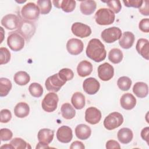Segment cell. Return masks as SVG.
Returning a JSON list of instances; mask_svg holds the SVG:
<instances>
[{
  "instance_id": "13",
  "label": "cell",
  "mask_w": 149,
  "mask_h": 149,
  "mask_svg": "<svg viewBox=\"0 0 149 149\" xmlns=\"http://www.w3.org/2000/svg\"><path fill=\"white\" fill-rule=\"evenodd\" d=\"M84 45L81 40L77 38H71L66 43V49L73 55L80 54L83 50Z\"/></svg>"
},
{
  "instance_id": "46",
  "label": "cell",
  "mask_w": 149,
  "mask_h": 149,
  "mask_svg": "<svg viewBox=\"0 0 149 149\" xmlns=\"http://www.w3.org/2000/svg\"><path fill=\"white\" fill-rule=\"evenodd\" d=\"M148 135H149V127H146L143 128L141 132V137L144 140L146 141V142L148 144H149Z\"/></svg>"
},
{
  "instance_id": "42",
  "label": "cell",
  "mask_w": 149,
  "mask_h": 149,
  "mask_svg": "<svg viewBox=\"0 0 149 149\" xmlns=\"http://www.w3.org/2000/svg\"><path fill=\"white\" fill-rule=\"evenodd\" d=\"M125 6L126 7H133L136 8H140L143 2L141 0H126L123 1Z\"/></svg>"
},
{
  "instance_id": "29",
  "label": "cell",
  "mask_w": 149,
  "mask_h": 149,
  "mask_svg": "<svg viewBox=\"0 0 149 149\" xmlns=\"http://www.w3.org/2000/svg\"><path fill=\"white\" fill-rule=\"evenodd\" d=\"M13 79L17 84L24 86L30 81V77L27 72L24 71H19L14 75Z\"/></svg>"
},
{
  "instance_id": "5",
  "label": "cell",
  "mask_w": 149,
  "mask_h": 149,
  "mask_svg": "<svg viewBox=\"0 0 149 149\" xmlns=\"http://www.w3.org/2000/svg\"><path fill=\"white\" fill-rule=\"evenodd\" d=\"M16 31L24 37L27 41H29L31 37L34 34L36 31V26L34 23L29 20L21 19L20 25Z\"/></svg>"
},
{
  "instance_id": "14",
  "label": "cell",
  "mask_w": 149,
  "mask_h": 149,
  "mask_svg": "<svg viewBox=\"0 0 149 149\" xmlns=\"http://www.w3.org/2000/svg\"><path fill=\"white\" fill-rule=\"evenodd\" d=\"M100 87L99 81L94 77L85 79L83 83V90L88 94L93 95L98 92Z\"/></svg>"
},
{
  "instance_id": "32",
  "label": "cell",
  "mask_w": 149,
  "mask_h": 149,
  "mask_svg": "<svg viewBox=\"0 0 149 149\" xmlns=\"http://www.w3.org/2000/svg\"><path fill=\"white\" fill-rule=\"evenodd\" d=\"M12 83L7 78L1 77L0 79V96L5 97L8 94L12 88Z\"/></svg>"
},
{
  "instance_id": "49",
  "label": "cell",
  "mask_w": 149,
  "mask_h": 149,
  "mask_svg": "<svg viewBox=\"0 0 149 149\" xmlns=\"http://www.w3.org/2000/svg\"><path fill=\"white\" fill-rule=\"evenodd\" d=\"M13 148V147H12V146L10 144H5L3 146H2L1 147V148Z\"/></svg>"
},
{
  "instance_id": "4",
  "label": "cell",
  "mask_w": 149,
  "mask_h": 149,
  "mask_svg": "<svg viewBox=\"0 0 149 149\" xmlns=\"http://www.w3.org/2000/svg\"><path fill=\"white\" fill-rule=\"evenodd\" d=\"M123 122V117L122 115L119 112H113L105 117L104 120V126L107 130H111L119 127Z\"/></svg>"
},
{
  "instance_id": "11",
  "label": "cell",
  "mask_w": 149,
  "mask_h": 149,
  "mask_svg": "<svg viewBox=\"0 0 149 149\" xmlns=\"http://www.w3.org/2000/svg\"><path fill=\"white\" fill-rule=\"evenodd\" d=\"M73 34L80 38L87 37L91 34V29L90 26L80 22L74 23L71 27Z\"/></svg>"
},
{
  "instance_id": "25",
  "label": "cell",
  "mask_w": 149,
  "mask_h": 149,
  "mask_svg": "<svg viewBox=\"0 0 149 149\" xmlns=\"http://www.w3.org/2000/svg\"><path fill=\"white\" fill-rule=\"evenodd\" d=\"M133 91L137 97L141 98H144L148 94V85L144 82H137L133 86Z\"/></svg>"
},
{
  "instance_id": "23",
  "label": "cell",
  "mask_w": 149,
  "mask_h": 149,
  "mask_svg": "<svg viewBox=\"0 0 149 149\" xmlns=\"http://www.w3.org/2000/svg\"><path fill=\"white\" fill-rule=\"evenodd\" d=\"M93 71L92 64L86 60L81 61L77 65V72L79 76L84 77L90 75Z\"/></svg>"
},
{
  "instance_id": "45",
  "label": "cell",
  "mask_w": 149,
  "mask_h": 149,
  "mask_svg": "<svg viewBox=\"0 0 149 149\" xmlns=\"http://www.w3.org/2000/svg\"><path fill=\"white\" fill-rule=\"evenodd\" d=\"M106 148L107 149H112V148H120V146L118 142L113 140H110L106 143Z\"/></svg>"
},
{
  "instance_id": "35",
  "label": "cell",
  "mask_w": 149,
  "mask_h": 149,
  "mask_svg": "<svg viewBox=\"0 0 149 149\" xmlns=\"http://www.w3.org/2000/svg\"><path fill=\"white\" fill-rule=\"evenodd\" d=\"M131 79L127 76H122L119 77L117 81V85L121 90L127 91L132 85Z\"/></svg>"
},
{
  "instance_id": "9",
  "label": "cell",
  "mask_w": 149,
  "mask_h": 149,
  "mask_svg": "<svg viewBox=\"0 0 149 149\" xmlns=\"http://www.w3.org/2000/svg\"><path fill=\"white\" fill-rule=\"evenodd\" d=\"M101 36L105 42L112 43L120 38L122 31L117 27H109L102 31Z\"/></svg>"
},
{
  "instance_id": "19",
  "label": "cell",
  "mask_w": 149,
  "mask_h": 149,
  "mask_svg": "<svg viewBox=\"0 0 149 149\" xmlns=\"http://www.w3.org/2000/svg\"><path fill=\"white\" fill-rule=\"evenodd\" d=\"M134 39V36L132 32L125 31L119 38V44L123 49H129L133 45Z\"/></svg>"
},
{
  "instance_id": "12",
  "label": "cell",
  "mask_w": 149,
  "mask_h": 149,
  "mask_svg": "<svg viewBox=\"0 0 149 149\" xmlns=\"http://www.w3.org/2000/svg\"><path fill=\"white\" fill-rule=\"evenodd\" d=\"M114 74L113 67L109 63L105 62L100 65L98 68V76L102 81H108Z\"/></svg>"
},
{
  "instance_id": "24",
  "label": "cell",
  "mask_w": 149,
  "mask_h": 149,
  "mask_svg": "<svg viewBox=\"0 0 149 149\" xmlns=\"http://www.w3.org/2000/svg\"><path fill=\"white\" fill-rule=\"evenodd\" d=\"M117 136L119 141L122 144H128L133 139V134L132 131L127 127H123L119 130Z\"/></svg>"
},
{
  "instance_id": "36",
  "label": "cell",
  "mask_w": 149,
  "mask_h": 149,
  "mask_svg": "<svg viewBox=\"0 0 149 149\" xmlns=\"http://www.w3.org/2000/svg\"><path fill=\"white\" fill-rule=\"evenodd\" d=\"M10 144L12 146L13 148L16 149H23V148H31L29 144L26 143L24 140L19 137H15L13 139Z\"/></svg>"
},
{
  "instance_id": "44",
  "label": "cell",
  "mask_w": 149,
  "mask_h": 149,
  "mask_svg": "<svg viewBox=\"0 0 149 149\" xmlns=\"http://www.w3.org/2000/svg\"><path fill=\"white\" fill-rule=\"evenodd\" d=\"M144 5L142 4L141 6L139 8V12L143 15L148 16L149 15V1L148 0L143 1Z\"/></svg>"
},
{
  "instance_id": "2",
  "label": "cell",
  "mask_w": 149,
  "mask_h": 149,
  "mask_svg": "<svg viewBox=\"0 0 149 149\" xmlns=\"http://www.w3.org/2000/svg\"><path fill=\"white\" fill-rule=\"evenodd\" d=\"M115 14L112 10L107 8H100L95 14L96 23L100 25H109L113 23Z\"/></svg>"
},
{
  "instance_id": "33",
  "label": "cell",
  "mask_w": 149,
  "mask_h": 149,
  "mask_svg": "<svg viewBox=\"0 0 149 149\" xmlns=\"http://www.w3.org/2000/svg\"><path fill=\"white\" fill-rule=\"evenodd\" d=\"M29 91L33 97L39 98L42 95L43 88L39 83H33L29 86Z\"/></svg>"
},
{
  "instance_id": "1",
  "label": "cell",
  "mask_w": 149,
  "mask_h": 149,
  "mask_svg": "<svg viewBox=\"0 0 149 149\" xmlns=\"http://www.w3.org/2000/svg\"><path fill=\"white\" fill-rule=\"evenodd\" d=\"M86 53L89 58L96 62H100L104 61L107 55L104 45L97 38H93L89 41Z\"/></svg>"
},
{
  "instance_id": "16",
  "label": "cell",
  "mask_w": 149,
  "mask_h": 149,
  "mask_svg": "<svg viewBox=\"0 0 149 149\" xmlns=\"http://www.w3.org/2000/svg\"><path fill=\"white\" fill-rule=\"evenodd\" d=\"M56 138L61 143H69L73 138L72 129L68 126H61L56 132Z\"/></svg>"
},
{
  "instance_id": "6",
  "label": "cell",
  "mask_w": 149,
  "mask_h": 149,
  "mask_svg": "<svg viewBox=\"0 0 149 149\" xmlns=\"http://www.w3.org/2000/svg\"><path fill=\"white\" fill-rule=\"evenodd\" d=\"M7 44L13 51H19L24 46V38L16 31L10 32L7 38Z\"/></svg>"
},
{
  "instance_id": "28",
  "label": "cell",
  "mask_w": 149,
  "mask_h": 149,
  "mask_svg": "<svg viewBox=\"0 0 149 149\" xmlns=\"http://www.w3.org/2000/svg\"><path fill=\"white\" fill-rule=\"evenodd\" d=\"M71 102L77 109H81L85 106V97L80 92L74 93L71 98Z\"/></svg>"
},
{
  "instance_id": "38",
  "label": "cell",
  "mask_w": 149,
  "mask_h": 149,
  "mask_svg": "<svg viewBox=\"0 0 149 149\" xmlns=\"http://www.w3.org/2000/svg\"><path fill=\"white\" fill-rule=\"evenodd\" d=\"M10 59V53L5 47L0 48V65L6 64Z\"/></svg>"
},
{
  "instance_id": "21",
  "label": "cell",
  "mask_w": 149,
  "mask_h": 149,
  "mask_svg": "<svg viewBox=\"0 0 149 149\" xmlns=\"http://www.w3.org/2000/svg\"><path fill=\"white\" fill-rule=\"evenodd\" d=\"M54 6L57 8H61L63 11L69 13L74 10L76 7V1L73 0L53 1Z\"/></svg>"
},
{
  "instance_id": "48",
  "label": "cell",
  "mask_w": 149,
  "mask_h": 149,
  "mask_svg": "<svg viewBox=\"0 0 149 149\" xmlns=\"http://www.w3.org/2000/svg\"><path fill=\"white\" fill-rule=\"evenodd\" d=\"M49 148V147L48 146V144H44L40 141L36 146V148Z\"/></svg>"
},
{
  "instance_id": "40",
  "label": "cell",
  "mask_w": 149,
  "mask_h": 149,
  "mask_svg": "<svg viewBox=\"0 0 149 149\" xmlns=\"http://www.w3.org/2000/svg\"><path fill=\"white\" fill-rule=\"evenodd\" d=\"M13 133L10 130L7 128H2L0 130V138L2 141H8L12 139Z\"/></svg>"
},
{
  "instance_id": "18",
  "label": "cell",
  "mask_w": 149,
  "mask_h": 149,
  "mask_svg": "<svg viewBox=\"0 0 149 149\" xmlns=\"http://www.w3.org/2000/svg\"><path fill=\"white\" fill-rule=\"evenodd\" d=\"M136 49L137 52L142 56L144 59L148 60L149 59V42L145 38H140L138 40Z\"/></svg>"
},
{
  "instance_id": "41",
  "label": "cell",
  "mask_w": 149,
  "mask_h": 149,
  "mask_svg": "<svg viewBox=\"0 0 149 149\" xmlns=\"http://www.w3.org/2000/svg\"><path fill=\"white\" fill-rule=\"evenodd\" d=\"M1 122L8 123L12 118V113L9 109H3L1 111Z\"/></svg>"
},
{
  "instance_id": "15",
  "label": "cell",
  "mask_w": 149,
  "mask_h": 149,
  "mask_svg": "<svg viewBox=\"0 0 149 149\" xmlns=\"http://www.w3.org/2000/svg\"><path fill=\"white\" fill-rule=\"evenodd\" d=\"M101 119V112L95 107H91L86 110L85 120L87 123L91 125H95L99 123Z\"/></svg>"
},
{
  "instance_id": "8",
  "label": "cell",
  "mask_w": 149,
  "mask_h": 149,
  "mask_svg": "<svg viewBox=\"0 0 149 149\" xmlns=\"http://www.w3.org/2000/svg\"><path fill=\"white\" fill-rule=\"evenodd\" d=\"M66 81L63 80L58 73L48 77L45 80V86L47 90L51 92H58Z\"/></svg>"
},
{
  "instance_id": "20",
  "label": "cell",
  "mask_w": 149,
  "mask_h": 149,
  "mask_svg": "<svg viewBox=\"0 0 149 149\" xmlns=\"http://www.w3.org/2000/svg\"><path fill=\"white\" fill-rule=\"evenodd\" d=\"M54 136V131L49 129L44 128L40 129L37 134V138L40 142L44 144H49L53 140Z\"/></svg>"
},
{
  "instance_id": "43",
  "label": "cell",
  "mask_w": 149,
  "mask_h": 149,
  "mask_svg": "<svg viewBox=\"0 0 149 149\" xmlns=\"http://www.w3.org/2000/svg\"><path fill=\"white\" fill-rule=\"evenodd\" d=\"M140 30L144 33L149 32V19L148 18L143 19L139 24Z\"/></svg>"
},
{
  "instance_id": "37",
  "label": "cell",
  "mask_w": 149,
  "mask_h": 149,
  "mask_svg": "<svg viewBox=\"0 0 149 149\" xmlns=\"http://www.w3.org/2000/svg\"><path fill=\"white\" fill-rule=\"evenodd\" d=\"M59 76L64 81H67L72 80L74 77L73 72L69 68H63L58 72Z\"/></svg>"
},
{
  "instance_id": "47",
  "label": "cell",
  "mask_w": 149,
  "mask_h": 149,
  "mask_svg": "<svg viewBox=\"0 0 149 149\" xmlns=\"http://www.w3.org/2000/svg\"><path fill=\"white\" fill-rule=\"evenodd\" d=\"M84 148L85 146H84L83 143L79 141H75L73 142L70 146V149H84Z\"/></svg>"
},
{
  "instance_id": "10",
  "label": "cell",
  "mask_w": 149,
  "mask_h": 149,
  "mask_svg": "<svg viewBox=\"0 0 149 149\" xmlns=\"http://www.w3.org/2000/svg\"><path fill=\"white\" fill-rule=\"evenodd\" d=\"M21 19L14 14H8L3 16L1 20V24L8 30H14L18 29Z\"/></svg>"
},
{
  "instance_id": "27",
  "label": "cell",
  "mask_w": 149,
  "mask_h": 149,
  "mask_svg": "<svg viewBox=\"0 0 149 149\" xmlns=\"http://www.w3.org/2000/svg\"><path fill=\"white\" fill-rule=\"evenodd\" d=\"M30 108L29 105L24 102H20L16 104L14 108V113L16 116L23 118L29 114Z\"/></svg>"
},
{
  "instance_id": "31",
  "label": "cell",
  "mask_w": 149,
  "mask_h": 149,
  "mask_svg": "<svg viewBox=\"0 0 149 149\" xmlns=\"http://www.w3.org/2000/svg\"><path fill=\"white\" fill-rule=\"evenodd\" d=\"M123 57V53L119 48H113L110 50L108 54V59L115 64L120 63L122 61Z\"/></svg>"
},
{
  "instance_id": "3",
  "label": "cell",
  "mask_w": 149,
  "mask_h": 149,
  "mask_svg": "<svg viewBox=\"0 0 149 149\" xmlns=\"http://www.w3.org/2000/svg\"><path fill=\"white\" fill-rule=\"evenodd\" d=\"M40 9L34 2H28L24 5L21 10L22 17L27 20H35L39 17Z\"/></svg>"
},
{
  "instance_id": "34",
  "label": "cell",
  "mask_w": 149,
  "mask_h": 149,
  "mask_svg": "<svg viewBox=\"0 0 149 149\" xmlns=\"http://www.w3.org/2000/svg\"><path fill=\"white\" fill-rule=\"evenodd\" d=\"M37 3L41 14L46 15L49 13L52 8L51 1L50 0H38Z\"/></svg>"
},
{
  "instance_id": "22",
  "label": "cell",
  "mask_w": 149,
  "mask_h": 149,
  "mask_svg": "<svg viewBox=\"0 0 149 149\" xmlns=\"http://www.w3.org/2000/svg\"><path fill=\"white\" fill-rule=\"evenodd\" d=\"M75 134L80 140H86L91 136V129L87 125L79 124L75 128Z\"/></svg>"
},
{
  "instance_id": "26",
  "label": "cell",
  "mask_w": 149,
  "mask_h": 149,
  "mask_svg": "<svg viewBox=\"0 0 149 149\" xmlns=\"http://www.w3.org/2000/svg\"><path fill=\"white\" fill-rule=\"evenodd\" d=\"M97 8L96 2L94 1L87 0L83 1L80 3V9L81 12L85 15H90L92 14Z\"/></svg>"
},
{
  "instance_id": "7",
  "label": "cell",
  "mask_w": 149,
  "mask_h": 149,
  "mask_svg": "<svg viewBox=\"0 0 149 149\" xmlns=\"http://www.w3.org/2000/svg\"><path fill=\"white\" fill-rule=\"evenodd\" d=\"M58 101L59 98L56 93L54 92L49 93L45 95L42 101V108L45 112H54L57 108Z\"/></svg>"
},
{
  "instance_id": "17",
  "label": "cell",
  "mask_w": 149,
  "mask_h": 149,
  "mask_svg": "<svg viewBox=\"0 0 149 149\" xmlns=\"http://www.w3.org/2000/svg\"><path fill=\"white\" fill-rule=\"evenodd\" d=\"M121 107L126 110L132 109L136 104V99L131 93L123 94L120 99Z\"/></svg>"
},
{
  "instance_id": "30",
  "label": "cell",
  "mask_w": 149,
  "mask_h": 149,
  "mask_svg": "<svg viewBox=\"0 0 149 149\" xmlns=\"http://www.w3.org/2000/svg\"><path fill=\"white\" fill-rule=\"evenodd\" d=\"M61 112L62 116L66 119H71L76 115L74 109L69 103H64L61 106Z\"/></svg>"
},
{
  "instance_id": "39",
  "label": "cell",
  "mask_w": 149,
  "mask_h": 149,
  "mask_svg": "<svg viewBox=\"0 0 149 149\" xmlns=\"http://www.w3.org/2000/svg\"><path fill=\"white\" fill-rule=\"evenodd\" d=\"M108 6V7L111 9V10H113L115 13H119L122 8L120 1L118 0H112V1H108L105 2Z\"/></svg>"
}]
</instances>
